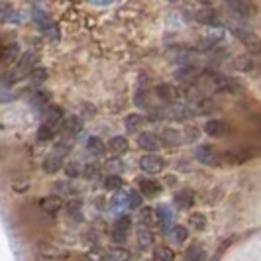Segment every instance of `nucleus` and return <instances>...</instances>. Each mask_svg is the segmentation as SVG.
Segmentation results:
<instances>
[{
  "instance_id": "obj_41",
  "label": "nucleus",
  "mask_w": 261,
  "mask_h": 261,
  "mask_svg": "<svg viewBox=\"0 0 261 261\" xmlns=\"http://www.w3.org/2000/svg\"><path fill=\"white\" fill-rule=\"evenodd\" d=\"M65 173H67V177L75 179V177H79V175H81V169L77 167V163H69V165L65 167Z\"/></svg>"
},
{
  "instance_id": "obj_16",
  "label": "nucleus",
  "mask_w": 261,
  "mask_h": 261,
  "mask_svg": "<svg viewBox=\"0 0 261 261\" xmlns=\"http://www.w3.org/2000/svg\"><path fill=\"white\" fill-rule=\"evenodd\" d=\"M198 22L210 28H222V18H220V14L216 12V10H212V8H206V10L198 12Z\"/></svg>"
},
{
  "instance_id": "obj_18",
  "label": "nucleus",
  "mask_w": 261,
  "mask_h": 261,
  "mask_svg": "<svg viewBox=\"0 0 261 261\" xmlns=\"http://www.w3.org/2000/svg\"><path fill=\"white\" fill-rule=\"evenodd\" d=\"M39 206H41L43 212H47V214H57V212L61 210V206H63V200H61L57 195L45 196V198L39 202Z\"/></svg>"
},
{
  "instance_id": "obj_3",
  "label": "nucleus",
  "mask_w": 261,
  "mask_h": 261,
  "mask_svg": "<svg viewBox=\"0 0 261 261\" xmlns=\"http://www.w3.org/2000/svg\"><path fill=\"white\" fill-rule=\"evenodd\" d=\"M206 79H208V83L214 87V91L218 92H224V94H240V92L244 91V87H242V83L234 77H228V75H220V73H204Z\"/></svg>"
},
{
  "instance_id": "obj_42",
  "label": "nucleus",
  "mask_w": 261,
  "mask_h": 261,
  "mask_svg": "<svg viewBox=\"0 0 261 261\" xmlns=\"http://www.w3.org/2000/svg\"><path fill=\"white\" fill-rule=\"evenodd\" d=\"M94 4H100V6H106V4H110V2H114V0H92Z\"/></svg>"
},
{
  "instance_id": "obj_19",
  "label": "nucleus",
  "mask_w": 261,
  "mask_h": 261,
  "mask_svg": "<svg viewBox=\"0 0 261 261\" xmlns=\"http://www.w3.org/2000/svg\"><path fill=\"white\" fill-rule=\"evenodd\" d=\"M130 228H132L130 216H122V218H118L116 226H114V240H116V242L126 240V234H128Z\"/></svg>"
},
{
  "instance_id": "obj_15",
  "label": "nucleus",
  "mask_w": 261,
  "mask_h": 261,
  "mask_svg": "<svg viewBox=\"0 0 261 261\" xmlns=\"http://www.w3.org/2000/svg\"><path fill=\"white\" fill-rule=\"evenodd\" d=\"M173 202H175V206L179 210H187L193 206V202H195V195H193V191H189V189H181V191H177L175 196H173Z\"/></svg>"
},
{
  "instance_id": "obj_22",
  "label": "nucleus",
  "mask_w": 261,
  "mask_h": 261,
  "mask_svg": "<svg viewBox=\"0 0 261 261\" xmlns=\"http://www.w3.org/2000/svg\"><path fill=\"white\" fill-rule=\"evenodd\" d=\"M189 116H193V110L185 105H173L169 108V114H167V118H171V120H187Z\"/></svg>"
},
{
  "instance_id": "obj_24",
  "label": "nucleus",
  "mask_w": 261,
  "mask_h": 261,
  "mask_svg": "<svg viewBox=\"0 0 261 261\" xmlns=\"http://www.w3.org/2000/svg\"><path fill=\"white\" fill-rule=\"evenodd\" d=\"M159 138H161L163 145H181V142H183L181 134H179L177 130H173V128H167V130H163V134H161Z\"/></svg>"
},
{
  "instance_id": "obj_31",
  "label": "nucleus",
  "mask_w": 261,
  "mask_h": 261,
  "mask_svg": "<svg viewBox=\"0 0 261 261\" xmlns=\"http://www.w3.org/2000/svg\"><path fill=\"white\" fill-rule=\"evenodd\" d=\"M14 18H18V14L10 4H0V22H16Z\"/></svg>"
},
{
  "instance_id": "obj_14",
  "label": "nucleus",
  "mask_w": 261,
  "mask_h": 261,
  "mask_svg": "<svg viewBox=\"0 0 261 261\" xmlns=\"http://www.w3.org/2000/svg\"><path fill=\"white\" fill-rule=\"evenodd\" d=\"M138 187H140V193H142V196H147V198L159 195V193L163 191L161 183H159V181H155V179H140V181H138Z\"/></svg>"
},
{
  "instance_id": "obj_11",
  "label": "nucleus",
  "mask_w": 261,
  "mask_h": 261,
  "mask_svg": "<svg viewBox=\"0 0 261 261\" xmlns=\"http://www.w3.org/2000/svg\"><path fill=\"white\" fill-rule=\"evenodd\" d=\"M155 96L159 100H163V102H169V105H175L177 102V98H179V91H177V87H173L169 83H161V85H155Z\"/></svg>"
},
{
  "instance_id": "obj_10",
  "label": "nucleus",
  "mask_w": 261,
  "mask_h": 261,
  "mask_svg": "<svg viewBox=\"0 0 261 261\" xmlns=\"http://www.w3.org/2000/svg\"><path fill=\"white\" fill-rule=\"evenodd\" d=\"M138 145H140L142 149H147L149 153H155L157 149L163 147V142H161V138L155 136L153 132H144V134L138 136Z\"/></svg>"
},
{
  "instance_id": "obj_2",
  "label": "nucleus",
  "mask_w": 261,
  "mask_h": 261,
  "mask_svg": "<svg viewBox=\"0 0 261 261\" xmlns=\"http://www.w3.org/2000/svg\"><path fill=\"white\" fill-rule=\"evenodd\" d=\"M32 20H34L36 28H38L45 38L53 39V41H55V39H59L61 32H59L57 22L51 18V14H47L45 10H41V8H34V10H32Z\"/></svg>"
},
{
  "instance_id": "obj_26",
  "label": "nucleus",
  "mask_w": 261,
  "mask_h": 261,
  "mask_svg": "<svg viewBox=\"0 0 261 261\" xmlns=\"http://www.w3.org/2000/svg\"><path fill=\"white\" fill-rule=\"evenodd\" d=\"M144 122H145L144 114H128L126 120H124V126H126L128 132H138L144 126Z\"/></svg>"
},
{
  "instance_id": "obj_8",
  "label": "nucleus",
  "mask_w": 261,
  "mask_h": 261,
  "mask_svg": "<svg viewBox=\"0 0 261 261\" xmlns=\"http://www.w3.org/2000/svg\"><path fill=\"white\" fill-rule=\"evenodd\" d=\"M140 167L142 171L149 173V175H157L165 169V159L157 153H145L142 159H140Z\"/></svg>"
},
{
  "instance_id": "obj_39",
  "label": "nucleus",
  "mask_w": 261,
  "mask_h": 261,
  "mask_svg": "<svg viewBox=\"0 0 261 261\" xmlns=\"http://www.w3.org/2000/svg\"><path fill=\"white\" fill-rule=\"evenodd\" d=\"M83 175H85L87 179H96V177L100 175V167H98L96 163H89V165L85 167V171H83Z\"/></svg>"
},
{
  "instance_id": "obj_29",
  "label": "nucleus",
  "mask_w": 261,
  "mask_h": 261,
  "mask_svg": "<svg viewBox=\"0 0 261 261\" xmlns=\"http://www.w3.org/2000/svg\"><path fill=\"white\" fill-rule=\"evenodd\" d=\"M153 261H175V251L171 248H155L153 249Z\"/></svg>"
},
{
  "instance_id": "obj_20",
  "label": "nucleus",
  "mask_w": 261,
  "mask_h": 261,
  "mask_svg": "<svg viewBox=\"0 0 261 261\" xmlns=\"http://www.w3.org/2000/svg\"><path fill=\"white\" fill-rule=\"evenodd\" d=\"M61 165H63V155L61 153H51V155L45 157V161H43V169L45 173H57V171L61 169Z\"/></svg>"
},
{
  "instance_id": "obj_23",
  "label": "nucleus",
  "mask_w": 261,
  "mask_h": 261,
  "mask_svg": "<svg viewBox=\"0 0 261 261\" xmlns=\"http://www.w3.org/2000/svg\"><path fill=\"white\" fill-rule=\"evenodd\" d=\"M187 261H204L206 259V251L202 249L200 244H191L187 248V253H185Z\"/></svg>"
},
{
  "instance_id": "obj_13",
  "label": "nucleus",
  "mask_w": 261,
  "mask_h": 261,
  "mask_svg": "<svg viewBox=\"0 0 261 261\" xmlns=\"http://www.w3.org/2000/svg\"><path fill=\"white\" fill-rule=\"evenodd\" d=\"M83 132V120L79 116H71L65 118L63 126H61V136L63 138H75Z\"/></svg>"
},
{
  "instance_id": "obj_5",
  "label": "nucleus",
  "mask_w": 261,
  "mask_h": 261,
  "mask_svg": "<svg viewBox=\"0 0 261 261\" xmlns=\"http://www.w3.org/2000/svg\"><path fill=\"white\" fill-rule=\"evenodd\" d=\"M38 63V55L36 53H26L16 65L14 69L6 75V81H10V83H16V81H20V79L28 77L32 71H34V65Z\"/></svg>"
},
{
  "instance_id": "obj_40",
  "label": "nucleus",
  "mask_w": 261,
  "mask_h": 261,
  "mask_svg": "<svg viewBox=\"0 0 261 261\" xmlns=\"http://www.w3.org/2000/svg\"><path fill=\"white\" fill-rule=\"evenodd\" d=\"M167 114H165V110H161V108H149V122H161V120H165Z\"/></svg>"
},
{
  "instance_id": "obj_4",
  "label": "nucleus",
  "mask_w": 261,
  "mask_h": 261,
  "mask_svg": "<svg viewBox=\"0 0 261 261\" xmlns=\"http://www.w3.org/2000/svg\"><path fill=\"white\" fill-rule=\"evenodd\" d=\"M232 34L236 39L246 47L248 55H259L261 53V38L255 36L253 32H249L246 28H232Z\"/></svg>"
},
{
  "instance_id": "obj_7",
  "label": "nucleus",
  "mask_w": 261,
  "mask_h": 261,
  "mask_svg": "<svg viewBox=\"0 0 261 261\" xmlns=\"http://www.w3.org/2000/svg\"><path fill=\"white\" fill-rule=\"evenodd\" d=\"M195 157L202 163V165H208V167H218L222 163V155L208 144H202L196 147Z\"/></svg>"
},
{
  "instance_id": "obj_28",
  "label": "nucleus",
  "mask_w": 261,
  "mask_h": 261,
  "mask_svg": "<svg viewBox=\"0 0 261 261\" xmlns=\"http://www.w3.org/2000/svg\"><path fill=\"white\" fill-rule=\"evenodd\" d=\"M130 259H132V253L128 249L114 248L106 251V261H130Z\"/></svg>"
},
{
  "instance_id": "obj_36",
  "label": "nucleus",
  "mask_w": 261,
  "mask_h": 261,
  "mask_svg": "<svg viewBox=\"0 0 261 261\" xmlns=\"http://www.w3.org/2000/svg\"><path fill=\"white\" fill-rule=\"evenodd\" d=\"M122 185H124V181H122L120 175H108V177L105 179V187L108 189V191H118Z\"/></svg>"
},
{
  "instance_id": "obj_34",
  "label": "nucleus",
  "mask_w": 261,
  "mask_h": 261,
  "mask_svg": "<svg viewBox=\"0 0 261 261\" xmlns=\"http://www.w3.org/2000/svg\"><path fill=\"white\" fill-rule=\"evenodd\" d=\"M236 65H238L236 69H240V71H253L255 63H253V59L249 55H242V57L236 59Z\"/></svg>"
},
{
  "instance_id": "obj_12",
  "label": "nucleus",
  "mask_w": 261,
  "mask_h": 261,
  "mask_svg": "<svg viewBox=\"0 0 261 261\" xmlns=\"http://www.w3.org/2000/svg\"><path fill=\"white\" fill-rule=\"evenodd\" d=\"M204 132L208 134L210 138H226V136L230 134V124L224 122V120L214 118V120H208V122L204 124Z\"/></svg>"
},
{
  "instance_id": "obj_27",
  "label": "nucleus",
  "mask_w": 261,
  "mask_h": 261,
  "mask_svg": "<svg viewBox=\"0 0 261 261\" xmlns=\"http://www.w3.org/2000/svg\"><path fill=\"white\" fill-rule=\"evenodd\" d=\"M87 149L91 151L92 155H96V157H100V155H105L106 153V144L100 140V138H89V142H87Z\"/></svg>"
},
{
  "instance_id": "obj_25",
  "label": "nucleus",
  "mask_w": 261,
  "mask_h": 261,
  "mask_svg": "<svg viewBox=\"0 0 261 261\" xmlns=\"http://www.w3.org/2000/svg\"><path fill=\"white\" fill-rule=\"evenodd\" d=\"M134 102H136V106H140L142 110H149V108H151V105H149V91L145 89L144 83H142V87H140L138 92H136Z\"/></svg>"
},
{
  "instance_id": "obj_37",
  "label": "nucleus",
  "mask_w": 261,
  "mask_h": 261,
  "mask_svg": "<svg viewBox=\"0 0 261 261\" xmlns=\"http://www.w3.org/2000/svg\"><path fill=\"white\" fill-rule=\"evenodd\" d=\"M140 206H142V193L130 191V193H128V208L138 210Z\"/></svg>"
},
{
  "instance_id": "obj_1",
  "label": "nucleus",
  "mask_w": 261,
  "mask_h": 261,
  "mask_svg": "<svg viewBox=\"0 0 261 261\" xmlns=\"http://www.w3.org/2000/svg\"><path fill=\"white\" fill-rule=\"evenodd\" d=\"M63 116H65L63 108H59V106H49V108H47L45 118H43V122H41V126H39V130H38L39 142H49V140H53V138L61 132V126H63V122H65Z\"/></svg>"
},
{
  "instance_id": "obj_30",
  "label": "nucleus",
  "mask_w": 261,
  "mask_h": 261,
  "mask_svg": "<svg viewBox=\"0 0 261 261\" xmlns=\"http://www.w3.org/2000/svg\"><path fill=\"white\" fill-rule=\"evenodd\" d=\"M67 210H69V216H71L73 220L83 222V204H81L79 200H71V202L67 204Z\"/></svg>"
},
{
  "instance_id": "obj_43",
  "label": "nucleus",
  "mask_w": 261,
  "mask_h": 261,
  "mask_svg": "<svg viewBox=\"0 0 261 261\" xmlns=\"http://www.w3.org/2000/svg\"><path fill=\"white\" fill-rule=\"evenodd\" d=\"M165 181H167V185H175V181H177V179H175V177H167Z\"/></svg>"
},
{
  "instance_id": "obj_33",
  "label": "nucleus",
  "mask_w": 261,
  "mask_h": 261,
  "mask_svg": "<svg viewBox=\"0 0 261 261\" xmlns=\"http://www.w3.org/2000/svg\"><path fill=\"white\" fill-rule=\"evenodd\" d=\"M189 224H191V228H195V230H204V228H206V218H204L202 212H193L191 218H189Z\"/></svg>"
},
{
  "instance_id": "obj_9",
  "label": "nucleus",
  "mask_w": 261,
  "mask_h": 261,
  "mask_svg": "<svg viewBox=\"0 0 261 261\" xmlns=\"http://www.w3.org/2000/svg\"><path fill=\"white\" fill-rule=\"evenodd\" d=\"M38 253H39V257L49 259V261H61L69 257V251H67V249L57 248V246H53V244H41L38 248Z\"/></svg>"
},
{
  "instance_id": "obj_35",
  "label": "nucleus",
  "mask_w": 261,
  "mask_h": 261,
  "mask_svg": "<svg viewBox=\"0 0 261 261\" xmlns=\"http://www.w3.org/2000/svg\"><path fill=\"white\" fill-rule=\"evenodd\" d=\"M138 242H140V246H142V248L147 249L151 244H153V234L144 228V230H140V232H138Z\"/></svg>"
},
{
  "instance_id": "obj_38",
  "label": "nucleus",
  "mask_w": 261,
  "mask_h": 261,
  "mask_svg": "<svg viewBox=\"0 0 261 261\" xmlns=\"http://www.w3.org/2000/svg\"><path fill=\"white\" fill-rule=\"evenodd\" d=\"M173 238H175L179 244L187 242V238H189V228H187V226H175V228H173Z\"/></svg>"
},
{
  "instance_id": "obj_6",
  "label": "nucleus",
  "mask_w": 261,
  "mask_h": 261,
  "mask_svg": "<svg viewBox=\"0 0 261 261\" xmlns=\"http://www.w3.org/2000/svg\"><path fill=\"white\" fill-rule=\"evenodd\" d=\"M226 4H228V10L242 20L253 18L257 14V6L251 0H226Z\"/></svg>"
},
{
  "instance_id": "obj_17",
  "label": "nucleus",
  "mask_w": 261,
  "mask_h": 261,
  "mask_svg": "<svg viewBox=\"0 0 261 261\" xmlns=\"http://www.w3.org/2000/svg\"><path fill=\"white\" fill-rule=\"evenodd\" d=\"M106 149H108L110 153H114V155H122V153H126V151L130 149V144H128V140H126L124 136H114V138L108 140Z\"/></svg>"
},
{
  "instance_id": "obj_21",
  "label": "nucleus",
  "mask_w": 261,
  "mask_h": 261,
  "mask_svg": "<svg viewBox=\"0 0 261 261\" xmlns=\"http://www.w3.org/2000/svg\"><path fill=\"white\" fill-rule=\"evenodd\" d=\"M175 77L179 79L181 83H185V85H187V83H195L196 79L200 77V73H198L193 65H187V67H183V69H179Z\"/></svg>"
},
{
  "instance_id": "obj_32",
  "label": "nucleus",
  "mask_w": 261,
  "mask_h": 261,
  "mask_svg": "<svg viewBox=\"0 0 261 261\" xmlns=\"http://www.w3.org/2000/svg\"><path fill=\"white\" fill-rule=\"evenodd\" d=\"M53 189H55V193H61V196H71L77 193V189L69 183V181H57Z\"/></svg>"
}]
</instances>
